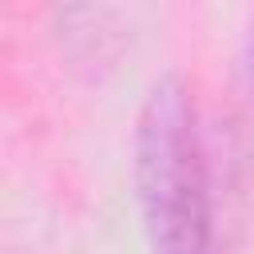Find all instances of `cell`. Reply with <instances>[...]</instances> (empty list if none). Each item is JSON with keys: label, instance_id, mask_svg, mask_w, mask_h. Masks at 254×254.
I'll return each instance as SVG.
<instances>
[{"label": "cell", "instance_id": "6da1fadb", "mask_svg": "<svg viewBox=\"0 0 254 254\" xmlns=\"http://www.w3.org/2000/svg\"><path fill=\"white\" fill-rule=\"evenodd\" d=\"M135 187L155 254H206L210 194L190 91L179 75L151 83L135 131Z\"/></svg>", "mask_w": 254, "mask_h": 254}, {"label": "cell", "instance_id": "7a4b0ae2", "mask_svg": "<svg viewBox=\"0 0 254 254\" xmlns=\"http://www.w3.org/2000/svg\"><path fill=\"white\" fill-rule=\"evenodd\" d=\"M246 71H250V91H254V28H250V64H246Z\"/></svg>", "mask_w": 254, "mask_h": 254}]
</instances>
